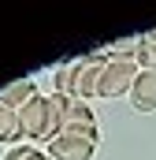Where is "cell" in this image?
Here are the masks:
<instances>
[{
    "instance_id": "obj_11",
    "label": "cell",
    "mask_w": 156,
    "mask_h": 160,
    "mask_svg": "<svg viewBox=\"0 0 156 160\" xmlns=\"http://www.w3.org/2000/svg\"><path fill=\"white\" fill-rule=\"evenodd\" d=\"M48 160H52V157H48Z\"/></svg>"
},
{
    "instance_id": "obj_9",
    "label": "cell",
    "mask_w": 156,
    "mask_h": 160,
    "mask_svg": "<svg viewBox=\"0 0 156 160\" xmlns=\"http://www.w3.org/2000/svg\"><path fill=\"white\" fill-rule=\"evenodd\" d=\"M4 160H48V153H41V149H34V145H11Z\"/></svg>"
},
{
    "instance_id": "obj_2",
    "label": "cell",
    "mask_w": 156,
    "mask_h": 160,
    "mask_svg": "<svg viewBox=\"0 0 156 160\" xmlns=\"http://www.w3.org/2000/svg\"><path fill=\"white\" fill-rule=\"evenodd\" d=\"M104 60H108V52H93V56H82L75 63H63V67L52 75L56 93L67 97V101H85V104H89V97H97Z\"/></svg>"
},
{
    "instance_id": "obj_8",
    "label": "cell",
    "mask_w": 156,
    "mask_h": 160,
    "mask_svg": "<svg viewBox=\"0 0 156 160\" xmlns=\"http://www.w3.org/2000/svg\"><path fill=\"white\" fill-rule=\"evenodd\" d=\"M15 142H22V134H19V112L7 108V104H0V145H15Z\"/></svg>"
},
{
    "instance_id": "obj_6",
    "label": "cell",
    "mask_w": 156,
    "mask_h": 160,
    "mask_svg": "<svg viewBox=\"0 0 156 160\" xmlns=\"http://www.w3.org/2000/svg\"><path fill=\"white\" fill-rule=\"evenodd\" d=\"M130 104H134L138 112H156V63L138 71L134 89H130Z\"/></svg>"
},
{
    "instance_id": "obj_7",
    "label": "cell",
    "mask_w": 156,
    "mask_h": 160,
    "mask_svg": "<svg viewBox=\"0 0 156 160\" xmlns=\"http://www.w3.org/2000/svg\"><path fill=\"white\" fill-rule=\"evenodd\" d=\"M37 97V82L34 78H19V82H11V86H4L0 89V104H7V108H22V104H30Z\"/></svg>"
},
{
    "instance_id": "obj_1",
    "label": "cell",
    "mask_w": 156,
    "mask_h": 160,
    "mask_svg": "<svg viewBox=\"0 0 156 160\" xmlns=\"http://www.w3.org/2000/svg\"><path fill=\"white\" fill-rule=\"evenodd\" d=\"M63 101H67V97H60V93H52V97L37 93L30 104L19 108V134H22V145H30V142H45V145H48V142L60 134Z\"/></svg>"
},
{
    "instance_id": "obj_3",
    "label": "cell",
    "mask_w": 156,
    "mask_h": 160,
    "mask_svg": "<svg viewBox=\"0 0 156 160\" xmlns=\"http://www.w3.org/2000/svg\"><path fill=\"white\" fill-rule=\"evenodd\" d=\"M138 63L134 60H123V56H108L104 60V67H100V86H97V97H108V101H115L123 93H130L134 89V78H138Z\"/></svg>"
},
{
    "instance_id": "obj_5",
    "label": "cell",
    "mask_w": 156,
    "mask_h": 160,
    "mask_svg": "<svg viewBox=\"0 0 156 160\" xmlns=\"http://www.w3.org/2000/svg\"><path fill=\"white\" fill-rule=\"evenodd\" d=\"M60 134H85L97 138V116L85 101H63V119H60Z\"/></svg>"
},
{
    "instance_id": "obj_10",
    "label": "cell",
    "mask_w": 156,
    "mask_h": 160,
    "mask_svg": "<svg viewBox=\"0 0 156 160\" xmlns=\"http://www.w3.org/2000/svg\"><path fill=\"white\" fill-rule=\"evenodd\" d=\"M153 38H156V30H153Z\"/></svg>"
},
{
    "instance_id": "obj_4",
    "label": "cell",
    "mask_w": 156,
    "mask_h": 160,
    "mask_svg": "<svg viewBox=\"0 0 156 160\" xmlns=\"http://www.w3.org/2000/svg\"><path fill=\"white\" fill-rule=\"evenodd\" d=\"M93 153H97V138H85V134H56L48 142L52 160H93Z\"/></svg>"
}]
</instances>
